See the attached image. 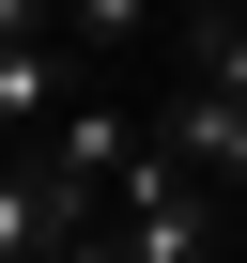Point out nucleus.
Instances as JSON below:
<instances>
[{
  "mask_svg": "<svg viewBox=\"0 0 247 263\" xmlns=\"http://www.w3.org/2000/svg\"><path fill=\"white\" fill-rule=\"evenodd\" d=\"M108 232H123V263H216L232 248V201L201 171H170L155 124H139V155H123V186H108Z\"/></svg>",
  "mask_w": 247,
  "mask_h": 263,
  "instance_id": "obj_1",
  "label": "nucleus"
},
{
  "mask_svg": "<svg viewBox=\"0 0 247 263\" xmlns=\"http://www.w3.org/2000/svg\"><path fill=\"white\" fill-rule=\"evenodd\" d=\"M123 155H139V124H123L108 93H77L47 140H31V171H47V201L62 217H108V186H123Z\"/></svg>",
  "mask_w": 247,
  "mask_h": 263,
  "instance_id": "obj_2",
  "label": "nucleus"
},
{
  "mask_svg": "<svg viewBox=\"0 0 247 263\" xmlns=\"http://www.w3.org/2000/svg\"><path fill=\"white\" fill-rule=\"evenodd\" d=\"M155 155H170V171H201L216 201H247V108H232L216 78H186V93L155 108Z\"/></svg>",
  "mask_w": 247,
  "mask_h": 263,
  "instance_id": "obj_3",
  "label": "nucleus"
},
{
  "mask_svg": "<svg viewBox=\"0 0 247 263\" xmlns=\"http://www.w3.org/2000/svg\"><path fill=\"white\" fill-rule=\"evenodd\" d=\"M77 78H93V62H77L62 31H31V47H0V140H47V124L77 108Z\"/></svg>",
  "mask_w": 247,
  "mask_h": 263,
  "instance_id": "obj_4",
  "label": "nucleus"
},
{
  "mask_svg": "<svg viewBox=\"0 0 247 263\" xmlns=\"http://www.w3.org/2000/svg\"><path fill=\"white\" fill-rule=\"evenodd\" d=\"M62 232H77V217L47 201V171H31V155H0V263H47Z\"/></svg>",
  "mask_w": 247,
  "mask_h": 263,
  "instance_id": "obj_5",
  "label": "nucleus"
},
{
  "mask_svg": "<svg viewBox=\"0 0 247 263\" xmlns=\"http://www.w3.org/2000/svg\"><path fill=\"white\" fill-rule=\"evenodd\" d=\"M186 47H201V78L247 108V16H186Z\"/></svg>",
  "mask_w": 247,
  "mask_h": 263,
  "instance_id": "obj_6",
  "label": "nucleus"
},
{
  "mask_svg": "<svg viewBox=\"0 0 247 263\" xmlns=\"http://www.w3.org/2000/svg\"><path fill=\"white\" fill-rule=\"evenodd\" d=\"M47 263H123V232H108V217H77V232H62Z\"/></svg>",
  "mask_w": 247,
  "mask_h": 263,
  "instance_id": "obj_7",
  "label": "nucleus"
},
{
  "mask_svg": "<svg viewBox=\"0 0 247 263\" xmlns=\"http://www.w3.org/2000/svg\"><path fill=\"white\" fill-rule=\"evenodd\" d=\"M232 232H247V201H232Z\"/></svg>",
  "mask_w": 247,
  "mask_h": 263,
  "instance_id": "obj_8",
  "label": "nucleus"
}]
</instances>
